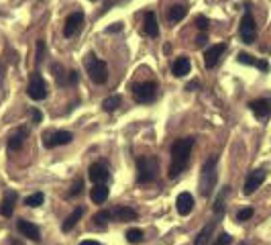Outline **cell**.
<instances>
[{
    "mask_svg": "<svg viewBox=\"0 0 271 245\" xmlns=\"http://www.w3.org/2000/svg\"><path fill=\"white\" fill-rule=\"evenodd\" d=\"M31 119H33V125H39V122L43 121L41 111H37V108H33V111H31Z\"/></svg>",
    "mask_w": 271,
    "mask_h": 245,
    "instance_id": "cell-38",
    "label": "cell"
},
{
    "mask_svg": "<svg viewBox=\"0 0 271 245\" xmlns=\"http://www.w3.org/2000/svg\"><path fill=\"white\" fill-rule=\"evenodd\" d=\"M216 166H218V155H212L210 159H206L204 166H202V172H200V194L204 198H208L214 192L216 180H218Z\"/></svg>",
    "mask_w": 271,
    "mask_h": 245,
    "instance_id": "cell-2",
    "label": "cell"
},
{
    "mask_svg": "<svg viewBox=\"0 0 271 245\" xmlns=\"http://www.w3.org/2000/svg\"><path fill=\"white\" fill-rule=\"evenodd\" d=\"M15 204H17V194L12 192V190H8V192L4 194V198H2V204H0V214L12 216V213H15Z\"/></svg>",
    "mask_w": 271,
    "mask_h": 245,
    "instance_id": "cell-22",
    "label": "cell"
},
{
    "mask_svg": "<svg viewBox=\"0 0 271 245\" xmlns=\"http://www.w3.org/2000/svg\"><path fill=\"white\" fill-rule=\"evenodd\" d=\"M108 194H110V190H108V186H106V184H94L92 192H90V198H92V202L102 204V202H106Z\"/></svg>",
    "mask_w": 271,
    "mask_h": 245,
    "instance_id": "cell-24",
    "label": "cell"
},
{
    "mask_svg": "<svg viewBox=\"0 0 271 245\" xmlns=\"http://www.w3.org/2000/svg\"><path fill=\"white\" fill-rule=\"evenodd\" d=\"M253 214H255V211H253L251 207H249V209H241V211L237 213V221H239V223H245V221L251 219Z\"/></svg>",
    "mask_w": 271,
    "mask_h": 245,
    "instance_id": "cell-34",
    "label": "cell"
},
{
    "mask_svg": "<svg viewBox=\"0 0 271 245\" xmlns=\"http://www.w3.org/2000/svg\"><path fill=\"white\" fill-rule=\"evenodd\" d=\"M206 41H208L206 33H202V35H198V39H196V45H198V47H204V45H206Z\"/></svg>",
    "mask_w": 271,
    "mask_h": 245,
    "instance_id": "cell-39",
    "label": "cell"
},
{
    "mask_svg": "<svg viewBox=\"0 0 271 245\" xmlns=\"http://www.w3.org/2000/svg\"><path fill=\"white\" fill-rule=\"evenodd\" d=\"M43 202H45V194H43V192H37V194H31V196L25 198V207L37 209V207H41Z\"/></svg>",
    "mask_w": 271,
    "mask_h": 245,
    "instance_id": "cell-29",
    "label": "cell"
},
{
    "mask_svg": "<svg viewBox=\"0 0 271 245\" xmlns=\"http://www.w3.org/2000/svg\"><path fill=\"white\" fill-rule=\"evenodd\" d=\"M84 213H86V209H84V207H76V209L72 211V214H70V216H67V219L63 221L61 231H65V233H67V231H72V229L78 225V221L84 216Z\"/></svg>",
    "mask_w": 271,
    "mask_h": 245,
    "instance_id": "cell-23",
    "label": "cell"
},
{
    "mask_svg": "<svg viewBox=\"0 0 271 245\" xmlns=\"http://www.w3.org/2000/svg\"><path fill=\"white\" fill-rule=\"evenodd\" d=\"M27 96L31 100H45L47 98V82L39 72H33L27 84Z\"/></svg>",
    "mask_w": 271,
    "mask_h": 245,
    "instance_id": "cell-5",
    "label": "cell"
},
{
    "mask_svg": "<svg viewBox=\"0 0 271 245\" xmlns=\"http://www.w3.org/2000/svg\"><path fill=\"white\" fill-rule=\"evenodd\" d=\"M92 2H96V0H92Z\"/></svg>",
    "mask_w": 271,
    "mask_h": 245,
    "instance_id": "cell-45",
    "label": "cell"
},
{
    "mask_svg": "<svg viewBox=\"0 0 271 245\" xmlns=\"http://www.w3.org/2000/svg\"><path fill=\"white\" fill-rule=\"evenodd\" d=\"M125 237H127V241H129V243H135V245H137V243H143L145 233H143L141 229H129L127 233H125Z\"/></svg>",
    "mask_w": 271,
    "mask_h": 245,
    "instance_id": "cell-30",
    "label": "cell"
},
{
    "mask_svg": "<svg viewBox=\"0 0 271 245\" xmlns=\"http://www.w3.org/2000/svg\"><path fill=\"white\" fill-rule=\"evenodd\" d=\"M239 35H241V39H243V43H247V45L255 43V39H257V25H255V19H253V15H251L249 10H247L245 15H243V19H241Z\"/></svg>",
    "mask_w": 271,
    "mask_h": 245,
    "instance_id": "cell-7",
    "label": "cell"
},
{
    "mask_svg": "<svg viewBox=\"0 0 271 245\" xmlns=\"http://www.w3.org/2000/svg\"><path fill=\"white\" fill-rule=\"evenodd\" d=\"M239 245H249V243H247V241H243V243H239Z\"/></svg>",
    "mask_w": 271,
    "mask_h": 245,
    "instance_id": "cell-44",
    "label": "cell"
},
{
    "mask_svg": "<svg viewBox=\"0 0 271 245\" xmlns=\"http://www.w3.org/2000/svg\"><path fill=\"white\" fill-rule=\"evenodd\" d=\"M17 229H19V233H21L23 237H29V239L35 241V243L41 241V231H39V227L33 225L31 221L19 219V221H17Z\"/></svg>",
    "mask_w": 271,
    "mask_h": 245,
    "instance_id": "cell-12",
    "label": "cell"
},
{
    "mask_svg": "<svg viewBox=\"0 0 271 245\" xmlns=\"http://www.w3.org/2000/svg\"><path fill=\"white\" fill-rule=\"evenodd\" d=\"M143 31L147 37H157L159 35V23H157V17L153 10L145 12V21H143Z\"/></svg>",
    "mask_w": 271,
    "mask_h": 245,
    "instance_id": "cell-19",
    "label": "cell"
},
{
    "mask_svg": "<svg viewBox=\"0 0 271 245\" xmlns=\"http://www.w3.org/2000/svg\"><path fill=\"white\" fill-rule=\"evenodd\" d=\"M133 98L139 104H149L157 98V84L155 82H141L133 86Z\"/></svg>",
    "mask_w": 271,
    "mask_h": 245,
    "instance_id": "cell-6",
    "label": "cell"
},
{
    "mask_svg": "<svg viewBox=\"0 0 271 245\" xmlns=\"http://www.w3.org/2000/svg\"><path fill=\"white\" fill-rule=\"evenodd\" d=\"M137 211L131 207H114L112 209V221L118 223H129V221H137Z\"/></svg>",
    "mask_w": 271,
    "mask_h": 245,
    "instance_id": "cell-17",
    "label": "cell"
},
{
    "mask_svg": "<svg viewBox=\"0 0 271 245\" xmlns=\"http://www.w3.org/2000/svg\"><path fill=\"white\" fill-rule=\"evenodd\" d=\"M10 245H23L21 241H15V239H10Z\"/></svg>",
    "mask_w": 271,
    "mask_h": 245,
    "instance_id": "cell-43",
    "label": "cell"
},
{
    "mask_svg": "<svg viewBox=\"0 0 271 245\" xmlns=\"http://www.w3.org/2000/svg\"><path fill=\"white\" fill-rule=\"evenodd\" d=\"M80 245H100L98 241H92V239H84V241H80Z\"/></svg>",
    "mask_w": 271,
    "mask_h": 245,
    "instance_id": "cell-42",
    "label": "cell"
},
{
    "mask_svg": "<svg viewBox=\"0 0 271 245\" xmlns=\"http://www.w3.org/2000/svg\"><path fill=\"white\" fill-rule=\"evenodd\" d=\"M226 51V43H218V45H210L206 51H204V65L208 67V70H212V67L220 61L222 53Z\"/></svg>",
    "mask_w": 271,
    "mask_h": 245,
    "instance_id": "cell-13",
    "label": "cell"
},
{
    "mask_svg": "<svg viewBox=\"0 0 271 245\" xmlns=\"http://www.w3.org/2000/svg\"><path fill=\"white\" fill-rule=\"evenodd\" d=\"M226 194H228V186H224V188L220 190V194L216 196V200H214L212 211H214V216H216V219H222V216H224V198H226Z\"/></svg>",
    "mask_w": 271,
    "mask_h": 245,
    "instance_id": "cell-26",
    "label": "cell"
},
{
    "mask_svg": "<svg viewBox=\"0 0 271 245\" xmlns=\"http://www.w3.org/2000/svg\"><path fill=\"white\" fill-rule=\"evenodd\" d=\"M265 178H267V172H265L263 168L249 172L247 180H245V186H243V194H245V196H251V194L255 192V190H257V188H259V186L265 182Z\"/></svg>",
    "mask_w": 271,
    "mask_h": 245,
    "instance_id": "cell-9",
    "label": "cell"
},
{
    "mask_svg": "<svg viewBox=\"0 0 271 245\" xmlns=\"http://www.w3.org/2000/svg\"><path fill=\"white\" fill-rule=\"evenodd\" d=\"M45 61V41L39 39L37 41V58H35V65H41Z\"/></svg>",
    "mask_w": 271,
    "mask_h": 245,
    "instance_id": "cell-32",
    "label": "cell"
},
{
    "mask_svg": "<svg viewBox=\"0 0 271 245\" xmlns=\"http://www.w3.org/2000/svg\"><path fill=\"white\" fill-rule=\"evenodd\" d=\"M249 108H251V113L259 121H267L271 117V100L269 98L253 100V102H249Z\"/></svg>",
    "mask_w": 271,
    "mask_h": 245,
    "instance_id": "cell-14",
    "label": "cell"
},
{
    "mask_svg": "<svg viewBox=\"0 0 271 245\" xmlns=\"http://www.w3.org/2000/svg\"><path fill=\"white\" fill-rule=\"evenodd\" d=\"M78 82V72H67V76H65V86H74Z\"/></svg>",
    "mask_w": 271,
    "mask_h": 245,
    "instance_id": "cell-37",
    "label": "cell"
},
{
    "mask_svg": "<svg viewBox=\"0 0 271 245\" xmlns=\"http://www.w3.org/2000/svg\"><path fill=\"white\" fill-rule=\"evenodd\" d=\"M94 227L96 229H106V225L112 221V211H98L94 214Z\"/></svg>",
    "mask_w": 271,
    "mask_h": 245,
    "instance_id": "cell-27",
    "label": "cell"
},
{
    "mask_svg": "<svg viewBox=\"0 0 271 245\" xmlns=\"http://www.w3.org/2000/svg\"><path fill=\"white\" fill-rule=\"evenodd\" d=\"M74 141V135L70 131H45L43 133V145L47 149L59 147V145H67Z\"/></svg>",
    "mask_w": 271,
    "mask_h": 245,
    "instance_id": "cell-8",
    "label": "cell"
},
{
    "mask_svg": "<svg viewBox=\"0 0 271 245\" xmlns=\"http://www.w3.org/2000/svg\"><path fill=\"white\" fill-rule=\"evenodd\" d=\"M29 137V131H27L25 127H19L15 133L8 137V143H6V149H8V153L12 155L15 152H19V149L23 147V143H25V139Z\"/></svg>",
    "mask_w": 271,
    "mask_h": 245,
    "instance_id": "cell-15",
    "label": "cell"
},
{
    "mask_svg": "<svg viewBox=\"0 0 271 245\" xmlns=\"http://www.w3.org/2000/svg\"><path fill=\"white\" fill-rule=\"evenodd\" d=\"M175 209H178V214L182 216H188L190 213L194 211V196L190 192H182L175 198Z\"/></svg>",
    "mask_w": 271,
    "mask_h": 245,
    "instance_id": "cell-16",
    "label": "cell"
},
{
    "mask_svg": "<svg viewBox=\"0 0 271 245\" xmlns=\"http://www.w3.org/2000/svg\"><path fill=\"white\" fill-rule=\"evenodd\" d=\"M120 102H123V98H120L118 94H114V96H108V98L102 102V111H104V113H114L116 108L120 106Z\"/></svg>",
    "mask_w": 271,
    "mask_h": 245,
    "instance_id": "cell-28",
    "label": "cell"
},
{
    "mask_svg": "<svg viewBox=\"0 0 271 245\" xmlns=\"http://www.w3.org/2000/svg\"><path fill=\"white\" fill-rule=\"evenodd\" d=\"M157 174H159V161L155 155H145L137 159V182L139 184L155 182Z\"/></svg>",
    "mask_w": 271,
    "mask_h": 245,
    "instance_id": "cell-3",
    "label": "cell"
},
{
    "mask_svg": "<svg viewBox=\"0 0 271 245\" xmlns=\"http://www.w3.org/2000/svg\"><path fill=\"white\" fill-rule=\"evenodd\" d=\"M120 29H123V27H120V23H116L114 27H108V29H106V33H112V31H120Z\"/></svg>",
    "mask_w": 271,
    "mask_h": 245,
    "instance_id": "cell-41",
    "label": "cell"
},
{
    "mask_svg": "<svg viewBox=\"0 0 271 245\" xmlns=\"http://www.w3.org/2000/svg\"><path fill=\"white\" fill-rule=\"evenodd\" d=\"M88 176H90V180L94 184H106L108 180L112 178V174H110V170H108V166H106L104 161L92 163L90 170H88Z\"/></svg>",
    "mask_w": 271,
    "mask_h": 245,
    "instance_id": "cell-10",
    "label": "cell"
},
{
    "mask_svg": "<svg viewBox=\"0 0 271 245\" xmlns=\"http://www.w3.org/2000/svg\"><path fill=\"white\" fill-rule=\"evenodd\" d=\"M196 139L194 137H184L173 141L171 145V166H169V178H175L178 174H182L190 161V153L194 149Z\"/></svg>",
    "mask_w": 271,
    "mask_h": 245,
    "instance_id": "cell-1",
    "label": "cell"
},
{
    "mask_svg": "<svg viewBox=\"0 0 271 245\" xmlns=\"http://www.w3.org/2000/svg\"><path fill=\"white\" fill-rule=\"evenodd\" d=\"M82 192H84V180H82V178H78V180L72 184V188H70V192H67V196L74 198V196L82 194Z\"/></svg>",
    "mask_w": 271,
    "mask_h": 245,
    "instance_id": "cell-33",
    "label": "cell"
},
{
    "mask_svg": "<svg viewBox=\"0 0 271 245\" xmlns=\"http://www.w3.org/2000/svg\"><path fill=\"white\" fill-rule=\"evenodd\" d=\"M208 25H210V23H208V19H206V17H202V15H200V17L196 19V27H198V29H200L202 33H206Z\"/></svg>",
    "mask_w": 271,
    "mask_h": 245,
    "instance_id": "cell-36",
    "label": "cell"
},
{
    "mask_svg": "<svg viewBox=\"0 0 271 245\" xmlns=\"http://www.w3.org/2000/svg\"><path fill=\"white\" fill-rule=\"evenodd\" d=\"M84 65H86V72L90 76L92 82H96V84H104V82L108 80V67L106 63L96 58L94 53H88L86 60H84Z\"/></svg>",
    "mask_w": 271,
    "mask_h": 245,
    "instance_id": "cell-4",
    "label": "cell"
},
{
    "mask_svg": "<svg viewBox=\"0 0 271 245\" xmlns=\"http://www.w3.org/2000/svg\"><path fill=\"white\" fill-rule=\"evenodd\" d=\"M82 25H84V12L82 10H78V12H72V15H67L65 23H63V35L70 39L74 37L80 29H82Z\"/></svg>",
    "mask_w": 271,
    "mask_h": 245,
    "instance_id": "cell-11",
    "label": "cell"
},
{
    "mask_svg": "<svg viewBox=\"0 0 271 245\" xmlns=\"http://www.w3.org/2000/svg\"><path fill=\"white\" fill-rule=\"evenodd\" d=\"M51 72H53V78H55L57 80V84L59 86H65V70H63V67H61V63H53L51 65Z\"/></svg>",
    "mask_w": 271,
    "mask_h": 245,
    "instance_id": "cell-31",
    "label": "cell"
},
{
    "mask_svg": "<svg viewBox=\"0 0 271 245\" xmlns=\"http://www.w3.org/2000/svg\"><path fill=\"white\" fill-rule=\"evenodd\" d=\"M230 241H233V237H230L228 233H220L218 237L212 241V245H230Z\"/></svg>",
    "mask_w": 271,
    "mask_h": 245,
    "instance_id": "cell-35",
    "label": "cell"
},
{
    "mask_svg": "<svg viewBox=\"0 0 271 245\" xmlns=\"http://www.w3.org/2000/svg\"><path fill=\"white\" fill-rule=\"evenodd\" d=\"M190 67H192L190 60H188L186 56H180L178 60L173 61V65H171V74H173L175 78H184V76L190 74Z\"/></svg>",
    "mask_w": 271,
    "mask_h": 245,
    "instance_id": "cell-21",
    "label": "cell"
},
{
    "mask_svg": "<svg viewBox=\"0 0 271 245\" xmlns=\"http://www.w3.org/2000/svg\"><path fill=\"white\" fill-rule=\"evenodd\" d=\"M198 86H200V82H190V84L186 86V90H190V92H194V90H196Z\"/></svg>",
    "mask_w": 271,
    "mask_h": 245,
    "instance_id": "cell-40",
    "label": "cell"
},
{
    "mask_svg": "<svg viewBox=\"0 0 271 245\" xmlns=\"http://www.w3.org/2000/svg\"><path fill=\"white\" fill-rule=\"evenodd\" d=\"M237 61L243 63V65H255V67H259L261 72H267V70H269V63H267L265 60H257V58L249 56V53H243V51L237 56Z\"/></svg>",
    "mask_w": 271,
    "mask_h": 245,
    "instance_id": "cell-20",
    "label": "cell"
},
{
    "mask_svg": "<svg viewBox=\"0 0 271 245\" xmlns=\"http://www.w3.org/2000/svg\"><path fill=\"white\" fill-rule=\"evenodd\" d=\"M220 223V219H214L212 221H208L204 227H202V231L196 235V241H194V245H208V241H210V237H212V233H214V227Z\"/></svg>",
    "mask_w": 271,
    "mask_h": 245,
    "instance_id": "cell-18",
    "label": "cell"
},
{
    "mask_svg": "<svg viewBox=\"0 0 271 245\" xmlns=\"http://www.w3.org/2000/svg\"><path fill=\"white\" fill-rule=\"evenodd\" d=\"M186 15H188V6H186V4H173V6H169L167 19H169V23L178 25L180 21H184V19H186Z\"/></svg>",
    "mask_w": 271,
    "mask_h": 245,
    "instance_id": "cell-25",
    "label": "cell"
}]
</instances>
